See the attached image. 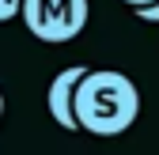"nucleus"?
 Instances as JSON below:
<instances>
[{"mask_svg":"<svg viewBox=\"0 0 159 155\" xmlns=\"http://www.w3.org/2000/svg\"><path fill=\"white\" fill-rule=\"evenodd\" d=\"M140 117V91L125 72L87 68L76 87V121L91 136H121Z\"/></svg>","mask_w":159,"mask_h":155,"instance_id":"obj_1","label":"nucleus"},{"mask_svg":"<svg viewBox=\"0 0 159 155\" xmlns=\"http://www.w3.org/2000/svg\"><path fill=\"white\" fill-rule=\"evenodd\" d=\"M23 27L38 42H72L87 27V0H23Z\"/></svg>","mask_w":159,"mask_h":155,"instance_id":"obj_2","label":"nucleus"},{"mask_svg":"<svg viewBox=\"0 0 159 155\" xmlns=\"http://www.w3.org/2000/svg\"><path fill=\"white\" fill-rule=\"evenodd\" d=\"M87 64H72L65 72H57L49 80V91H46V110L49 117L61 125L65 132H80V121H76V87L84 80Z\"/></svg>","mask_w":159,"mask_h":155,"instance_id":"obj_3","label":"nucleus"},{"mask_svg":"<svg viewBox=\"0 0 159 155\" xmlns=\"http://www.w3.org/2000/svg\"><path fill=\"white\" fill-rule=\"evenodd\" d=\"M136 15L144 19V23H159V0H152V4H140V8H133Z\"/></svg>","mask_w":159,"mask_h":155,"instance_id":"obj_4","label":"nucleus"},{"mask_svg":"<svg viewBox=\"0 0 159 155\" xmlns=\"http://www.w3.org/2000/svg\"><path fill=\"white\" fill-rule=\"evenodd\" d=\"M19 8H23V0H0V23L15 19V15H19Z\"/></svg>","mask_w":159,"mask_h":155,"instance_id":"obj_5","label":"nucleus"},{"mask_svg":"<svg viewBox=\"0 0 159 155\" xmlns=\"http://www.w3.org/2000/svg\"><path fill=\"white\" fill-rule=\"evenodd\" d=\"M121 4H129V8H140V4H152V0H121Z\"/></svg>","mask_w":159,"mask_h":155,"instance_id":"obj_6","label":"nucleus"},{"mask_svg":"<svg viewBox=\"0 0 159 155\" xmlns=\"http://www.w3.org/2000/svg\"><path fill=\"white\" fill-rule=\"evenodd\" d=\"M0 110H4V102H0Z\"/></svg>","mask_w":159,"mask_h":155,"instance_id":"obj_7","label":"nucleus"}]
</instances>
